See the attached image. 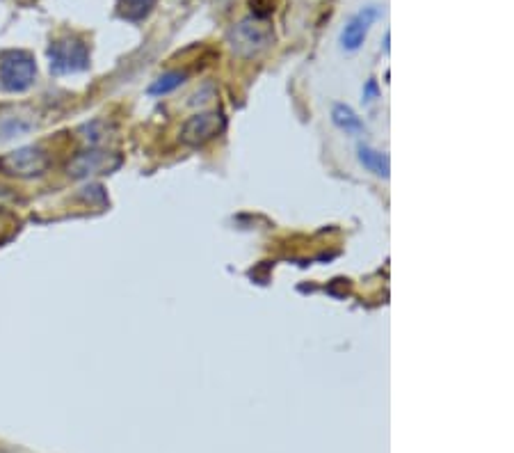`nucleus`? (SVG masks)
Wrapping results in <instances>:
<instances>
[{"instance_id":"8","label":"nucleus","mask_w":514,"mask_h":453,"mask_svg":"<svg viewBox=\"0 0 514 453\" xmlns=\"http://www.w3.org/2000/svg\"><path fill=\"white\" fill-rule=\"evenodd\" d=\"M357 158H359V163L364 165V168H366L368 172L375 174V177H382V179L389 177L391 163H389V156L384 154V151H377V149H373V147L361 145V147L357 149Z\"/></svg>"},{"instance_id":"1","label":"nucleus","mask_w":514,"mask_h":453,"mask_svg":"<svg viewBox=\"0 0 514 453\" xmlns=\"http://www.w3.org/2000/svg\"><path fill=\"white\" fill-rule=\"evenodd\" d=\"M272 42H275V30H272L268 21L259 17L243 19L240 23H236L227 35V44L231 53L243 60L256 58V55L268 49Z\"/></svg>"},{"instance_id":"3","label":"nucleus","mask_w":514,"mask_h":453,"mask_svg":"<svg viewBox=\"0 0 514 453\" xmlns=\"http://www.w3.org/2000/svg\"><path fill=\"white\" fill-rule=\"evenodd\" d=\"M48 62L55 74H76L90 67V49L78 35H62L48 46Z\"/></svg>"},{"instance_id":"6","label":"nucleus","mask_w":514,"mask_h":453,"mask_svg":"<svg viewBox=\"0 0 514 453\" xmlns=\"http://www.w3.org/2000/svg\"><path fill=\"white\" fill-rule=\"evenodd\" d=\"M3 168L10 174L19 177H32V174H42L46 168V154L39 147H26L10 154L3 161Z\"/></svg>"},{"instance_id":"10","label":"nucleus","mask_w":514,"mask_h":453,"mask_svg":"<svg viewBox=\"0 0 514 453\" xmlns=\"http://www.w3.org/2000/svg\"><path fill=\"white\" fill-rule=\"evenodd\" d=\"M332 122L345 133H361V131H364V122H361L355 110H352L350 106H345V103H336L334 110H332Z\"/></svg>"},{"instance_id":"2","label":"nucleus","mask_w":514,"mask_h":453,"mask_svg":"<svg viewBox=\"0 0 514 453\" xmlns=\"http://www.w3.org/2000/svg\"><path fill=\"white\" fill-rule=\"evenodd\" d=\"M37 81L35 58L28 51L0 53V90L26 92Z\"/></svg>"},{"instance_id":"7","label":"nucleus","mask_w":514,"mask_h":453,"mask_svg":"<svg viewBox=\"0 0 514 453\" xmlns=\"http://www.w3.org/2000/svg\"><path fill=\"white\" fill-rule=\"evenodd\" d=\"M119 158H112L106 151H85L74 163L69 165V172L74 177H90V174H103L117 168Z\"/></svg>"},{"instance_id":"9","label":"nucleus","mask_w":514,"mask_h":453,"mask_svg":"<svg viewBox=\"0 0 514 453\" xmlns=\"http://www.w3.org/2000/svg\"><path fill=\"white\" fill-rule=\"evenodd\" d=\"M156 0H119L117 12L126 21H144L154 12Z\"/></svg>"},{"instance_id":"5","label":"nucleus","mask_w":514,"mask_h":453,"mask_svg":"<svg viewBox=\"0 0 514 453\" xmlns=\"http://www.w3.org/2000/svg\"><path fill=\"white\" fill-rule=\"evenodd\" d=\"M380 19V10L375 5H368L364 10L357 12L341 30V46L345 51H357L364 39L371 33L373 23Z\"/></svg>"},{"instance_id":"11","label":"nucleus","mask_w":514,"mask_h":453,"mask_svg":"<svg viewBox=\"0 0 514 453\" xmlns=\"http://www.w3.org/2000/svg\"><path fill=\"white\" fill-rule=\"evenodd\" d=\"M186 83V74L183 71H167L158 78V81L149 87V94H154V97H163V94H170L174 92L176 87H181Z\"/></svg>"},{"instance_id":"4","label":"nucleus","mask_w":514,"mask_h":453,"mask_svg":"<svg viewBox=\"0 0 514 453\" xmlns=\"http://www.w3.org/2000/svg\"><path fill=\"white\" fill-rule=\"evenodd\" d=\"M227 126V119L220 110H206L188 117L181 126V142L188 147H204L208 142L218 138Z\"/></svg>"}]
</instances>
